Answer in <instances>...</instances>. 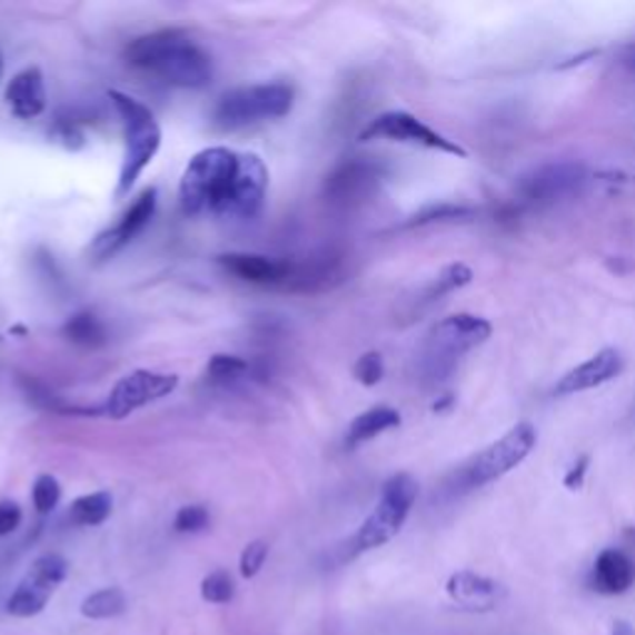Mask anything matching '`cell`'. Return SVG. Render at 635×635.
Segmentation results:
<instances>
[{"label":"cell","instance_id":"cell-3","mask_svg":"<svg viewBox=\"0 0 635 635\" xmlns=\"http://www.w3.org/2000/svg\"><path fill=\"white\" fill-rule=\"evenodd\" d=\"M492 336V323L482 316L455 314L429 328L423 353H419V375L429 385H439L452 378L459 360Z\"/></svg>","mask_w":635,"mask_h":635},{"label":"cell","instance_id":"cell-32","mask_svg":"<svg viewBox=\"0 0 635 635\" xmlns=\"http://www.w3.org/2000/svg\"><path fill=\"white\" fill-rule=\"evenodd\" d=\"M20 522H23V512L16 502H0V536L13 534Z\"/></svg>","mask_w":635,"mask_h":635},{"label":"cell","instance_id":"cell-1","mask_svg":"<svg viewBox=\"0 0 635 635\" xmlns=\"http://www.w3.org/2000/svg\"><path fill=\"white\" fill-rule=\"evenodd\" d=\"M127 60L175 88L201 90L214 80L211 58L179 30H157L135 38L127 48Z\"/></svg>","mask_w":635,"mask_h":635},{"label":"cell","instance_id":"cell-19","mask_svg":"<svg viewBox=\"0 0 635 635\" xmlns=\"http://www.w3.org/2000/svg\"><path fill=\"white\" fill-rule=\"evenodd\" d=\"M8 105L18 120H36L38 115H42L48 105L46 95V80H42V72L38 68H26L20 70L13 80L8 85Z\"/></svg>","mask_w":635,"mask_h":635},{"label":"cell","instance_id":"cell-35","mask_svg":"<svg viewBox=\"0 0 635 635\" xmlns=\"http://www.w3.org/2000/svg\"><path fill=\"white\" fill-rule=\"evenodd\" d=\"M611 635H635V631H633V626H628L626 621H618V623H613Z\"/></svg>","mask_w":635,"mask_h":635},{"label":"cell","instance_id":"cell-18","mask_svg":"<svg viewBox=\"0 0 635 635\" xmlns=\"http://www.w3.org/2000/svg\"><path fill=\"white\" fill-rule=\"evenodd\" d=\"M219 264L231 276L256 286L284 288L290 271V261H276V258H268L261 254H224L219 256Z\"/></svg>","mask_w":635,"mask_h":635},{"label":"cell","instance_id":"cell-20","mask_svg":"<svg viewBox=\"0 0 635 635\" xmlns=\"http://www.w3.org/2000/svg\"><path fill=\"white\" fill-rule=\"evenodd\" d=\"M397 425H400V413L393 410V407H373V410L363 413L353 419V425L348 427V435H346V445L355 449L365 443H370V439H375Z\"/></svg>","mask_w":635,"mask_h":635},{"label":"cell","instance_id":"cell-2","mask_svg":"<svg viewBox=\"0 0 635 635\" xmlns=\"http://www.w3.org/2000/svg\"><path fill=\"white\" fill-rule=\"evenodd\" d=\"M241 155L226 147H209L194 155L179 181V201L187 217L217 214L224 217L229 204Z\"/></svg>","mask_w":635,"mask_h":635},{"label":"cell","instance_id":"cell-22","mask_svg":"<svg viewBox=\"0 0 635 635\" xmlns=\"http://www.w3.org/2000/svg\"><path fill=\"white\" fill-rule=\"evenodd\" d=\"M127 611V596L122 588H102V591H95L88 598L82 601L80 613L85 618L90 621H110L122 616Z\"/></svg>","mask_w":635,"mask_h":635},{"label":"cell","instance_id":"cell-27","mask_svg":"<svg viewBox=\"0 0 635 635\" xmlns=\"http://www.w3.org/2000/svg\"><path fill=\"white\" fill-rule=\"evenodd\" d=\"M60 497L62 489L56 477L40 475L36 484H32V504H36L38 514H50L60 504Z\"/></svg>","mask_w":635,"mask_h":635},{"label":"cell","instance_id":"cell-11","mask_svg":"<svg viewBox=\"0 0 635 635\" xmlns=\"http://www.w3.org/2000/svg\"><path fill=\"white\" fill-rule=\"evenodd\" d=\"M179 385L177 375L155 373V370H132L112 387L110 397L105 403V413L112 419H125L145 405L157 403L169 393H175Z\"/></svg>","mask_w":635,"mask_h":635},{"label":"cell","instance_id":"cell-26","mask_svg":"<svg viewBox=\"0 0 635 635\" xmlns=\"http://www.w3.org/2000/svg\"><path fill=\"white\" fill-rule=\"evenodd\" d=\"M234 594H236L234 578L226 572H211L209 576H204V581H201V598L207 601V604L226 606V604H231V601H234Z\"/></svg>","mask_w":635,"mask_h":635},{"label":"cell","instance_id":"cell-9","mask_svg":"<svg viewBox=\"0 0 635 635\" xmlns=\"http://www.w3.org/2000/svg\"><path fill=\"white\" fill-rule=\"evenodd\" d=\"M70 564L60 554H46L32 562L28 574L20 578L13 594H10L6 611L16 618H32L46 611L48 601L56 596L60 584L68 578Z\"/></svg>","mask_w":635,"mask_h":635},{"label":"cell","instance_id":"cell-28","mask_svg":"<svg viewBox=\"0 0 635 635\" xmlns=\"http://www.w3.org/2000/svg\"><path fill=\"white\" fill-rule=\"evenodd\" d=\"M475 214V209L469 207H457V204H437V207H427L407 221V226H425L435 221H452V219H467Z\"/></svg>","mask_w":635,"mask_h":635},{"label":"cell","instance_id":"cell-12","mask_svg":"<svg viewBox=\"0 0 635 635\" xmlns=\"http://www.w3.org/2000/svg\"><path fill=\"white\" fill-rule=\"evenodd\" d=\"M383 181V167L373 159H350L340 165L326 181V194L333 204L355 207L370 199Z\"/></svg>","mask_w":635,"mask_h":635},{"label":"cell","instance_id":"cell-8","mask_svg":"<svg viewBox=\"0 0 635 635\" xmlns=\"http://www.w3.org/2000/svg\"><path fill=\"white\" fill-rule=\"evenodd\" d=\"M588 185V171L578 161H548L532 169L516 185V197L529 209H546L578 197Z\"/></svg>","mask_w":635,"mask_h":635},{"label":"cell","instance_id":"cell-7","mask_svg":"<svg viewBox=\"0 0 635 635\" xmlns=\"http://www.w3.org/2000/svg\"><path fill=\"white\" fill-rule=\"evenodd\" d=\"M536 447V427L532 423H516L497 443L477 452L465 467L457 472L459 489H479L484 484L509 475Z\"/></svg>","mask_w":635,"mask_h":635},{"label":"cell","instance_id":"cell-14","mask_svg":"<svg viewBox=\"0 0 635 635\" xmlns=\"http://www.w3.org/2000/svg\"><path fill=\"white\" fill-rule=\"evenodd\" d=\"M447 596L452 604L467 613H492L507 601L509 591L497 578L475 572H457L447 578Z\"/></svg>","mask_w":635,"mask_h":635},{"label":"cell","instance_id":"cell-24","mask_svg":"<svg viewBox=\"0 0 635 635\" xmlns=\"http://www.w3.org/2000/svg\"><path fill=\"white\" fill-rule=\"evenodd\" d=\"M472 278H475V274H472V268L467 264H449L447 268L439 271L435 281L423 290V298L419 300H425V304H433V300L445 298L447 294H452V290H459V288L469 286Z\"/></svg>","mask_w":635,"mask_h":635},{"label":"cell","instance_id":"cell-4","mask_svg":"<svg viewBox=\"0 0 635 635\" xmlns=\"http://www.w3.org/2000/svg\"><path fill=\"white\" fill-rule=\"evenodd\" d=\"M110 100L115 110L120 112L125 125V157L120 167V179H117L115 189V197L122 199L132 191L137 179L142 177V171L152 165V159L157 157L161 147V129L155 120V115L149 112L142 102L135 100V97L112 90Z\"/></svg>","mask_w":635,"mask_h":635},{"label":"cell","instance_id":"cell-33","mask_svg":"<svg viewBox=\"0 0 635 635\" xmlns=\"http://www.w3.org/2000/svg\"><path fill=\"white\" fill-rule=\"evenodd\" d=\"M586 472H588V455H581L576 462H574V467L566 472V477H564V487L566 489H581L584 487V479H586Z\"/></svg>","mask_w":635,"mask_h":635},{"label":"cell","instance_id":"cell-23","mask_svg":"<svg viewBox=\"0 0 635 635\" xmlns=\"http://www.w3.org/2000/svg\"><path fill=\"white\" fill-rule=\"evenodd\" d=\"M65 338L80 348H102L107 343V330L100 323V318L92 314H75L68 323H65Z\"/></svg>","mask_w":635,"mask_h":635},{"label":"cell","instance_id":"cell-21","mask_svg":"<svg viewBox=\"0 0 635 635\" xmlns=\"http://www.w3.org/2000/svg\"><path fill=\"white\" fill-rule=\"evenodd\" d=\"M112 514V494L110 492H92L78 497L70 504L68 519L75 526H100Z\"/></svg>","mask_w":635,"mask_h":635},{"label":"cell","instance_id":"cell-29","mask_svg":"<svg viewBox=\"0 0 635 635\" xmlns=\"http://www.w3.org/2000/svg\"><path fill=\"white\" fill-rule=\"evenodd\" d=\"M353 375H355V380H358L365 387L378 385L383 380V375H385L383 355L375 353V350L360 355L358 363H355V368H353Z\"/></svg>","mask_w":635,"mask_h":635},{"label":"cell","instance_id":"cell-10","mask_svg":"<svg viewBox=\"0 0 635 635\" xmlns=\"http://www.w3.org/2000/svg\"><path fill=\"white\" fill-rule=\"evenodd\" d=\"M360 139L363 142H370V139H390V142L435 149V152L452 155V157H467L465 147L452 142V139H447L445 135H439L437 129H433L423 120H417L415 115L403 112V110L375 117V120L360 132Z\"/></svg>","mask_w":635,"mask_h":635},{"label":"cell","instance_id":"cell-6","mask_svg":"<svg viewBox=\"0 0 635 635\" xmlns=\"http://www.w3.org/2000/svg\"><path fill=\"white\" fill-rule=\"evenodd\" d=\"M294 107V90L288 85H251V88H239L226 92L217 110H214V125L226 132L244 129L266 120H278L290 112Z\"/></svg>","mask_w":635,"mask_h":635},{"label":"cell","instance_id":"cell-31","mask_svg":"<svg viewBox=\"0 0 635 635\" xmlns=\"http://www.w3.org/2000/svg\"><path fill=\"white\" fill-rule=\"evenodd\" d=\"M266 558H268V544L266 542H251L249 546L244 548L241 558H239L241 576L244 578L258 576V572H261L264 564H266Z\"/></svg>","mask_w":635,"mask_h":635},{"label":"cell","instance_id":"cell-36","mask_svg":"<svg viewBox=\"0 0 635 635\" xmlns=\"http://www.w3.org/2000/svg\"><path fill=\"white\" fill-rule=\"evenodd\" d=\"M0 72H3V58H0Z\"/></svg>","mask_w":635,"mask_h":635},{"label":"cell","instance_id":"cell-30","mask_svg":"<svg viewBox=\"0 0 635 635\" xmlns=\"http://www.w3.org/2000/svg\"><path fill=\"white\" fill-rule=\"evenodd\" d=\"M209 526V512L199 507V504H191V507H181L175 516V529L179 534H199Z\"/></svg>","mask_w":635,"mask_h":635},{"label":"cell","instance_id":"cell-34","mask_svg":"<svg viewBox=\"0 0 635 635\" xmlns=\"http://www.w3.org/2000/svg\"><path fill=\"white\" fill-rule=\"evenodd\" d=\"M621 65L628 70V75H633V78H635V40L628 42L626 48H623V52H621Z\"/></svg>","mask_w":635,"mask_h":635},{"label":"cell","instance_id":"cell-15","mask_svg":"<svg viewBox=\"0 0 635 635\" xmlns=\"http://www.w3.org/2000/svg\"><path fill=\"white\" fill-rule=\"evenodd\" d=\"M155 209H157V191L147 189V191L139 194L132 207H129L125 217L120 219V224L112 226V229L102 231L92 241V256L97 258V261H105V258L115 256L117 251L122 249V246L132 241L135 236L142 231L149 221H152Z\"/></svg>","mask_w":635,"mask_h":635},{"label":"cell","instance_id":"cell-25","mask_svg":"<svg viewBox=\"0 0 635 635\" xmlns=\"http://www.w3.org/2000/svg\"><path fill=\"white\" fill-rule=\"evenodd\" d=\"M246 375H249V363L236 358V355H214L207 365V378L214 385H221V387H231L239 380H244Z\"/></svg>","mask_w":635,"mask_h":635},{"label":"cell","instance_id":"cell-5","mask_svg":"<svg viewBox=\"0 0 635 635\" xmlns=\"http://www.w3.org/2000/svg\"><path fill=\"white\" fill-rule=\"evenodd\" d=\"M419 487L410 475H395L383 484L380 499L375 504L368 519L363 522L358 534L353 536V556L363 552H373L387 542H393L410 516L417 502Z\"/></svg>","mask_w":635,"mask_h":635},{"label":"cell","instance_id":"cell-13","mask_svg":"<svg viewBox=\"0 0 635 635\" xmlns=\"http://www.w3.org/2000/svg\"><path fill=\"white\" fill-rule=\"evenodd\" d=\"M268 189V169L258 155H241L239 175H236L224 219H254L264 207Z\"/></svg>","mask_w":635,"mask_h":635},{"label":"cell","instance_id":"cell-17","mask_svg":"<svg viewBox=\"0 0 635 635\" xmlns=\"http://www.w3.org/2000/svg\"><path fill=\"white\" fill-rule=\"evenodd\" d=\"M591 588L604 596H621L635 584V562L623 548H604L588 576Z\"/></svg>","mask_w":635,"mask_h":635},{"label":"cell","instance_id":"cell-16","mask_svg":"<svg viewBox=\"0 0 635 635\" xmlns=\"http://www.w3.org/2000/svg\"><path fill=\"white\" fill-rule=\"evenodd\" d=\"M621 373H623V355L616 348H604L596 355H591L588 360L576 365V368L568 370L564 378H558L554 395L566 397V395L594 390V387L616 380Z\"/></svg>","mask_w":635,"mask_h":635}]
</instances>
